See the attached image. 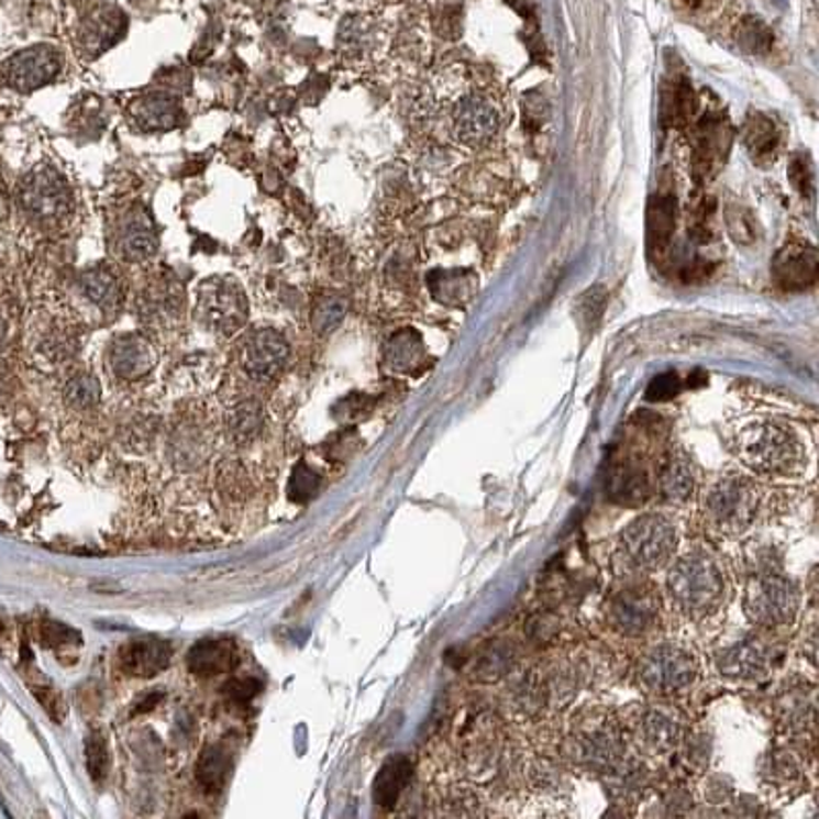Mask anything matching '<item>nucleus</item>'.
<instances>
[{"mask_svg": "<svg viewBox=\"0 0 819 819\" xmlns=\"http://www.w3.org/2000/svg\"><path fill=\"white\" fill-rule=\"evenodd\" d=\"M438 109L446 136L463 148H485L501 132L503 111L497 95L464 70L450 75Z\"/></svg>", "mask_w": 819, "mask_h": 819, "instance_id": "obj_1", "label": "nucleus"}, {"mask_svg": "<svg viewBox=\"0 0 819 819\" xmlns=\"http://www.w3.org/2000/svg\"><path fill=\"white\" fill-rule=\"evenodd\" d=\"M669 596L676 608L688 617H709L726 600V575L707 553L682 557L667 577Z\"/></svg>", "mask_w": 819, "mask_h": 819, "instance_id": "obj_2", "label": "nucleus"}, {"mask_svg": "<svg viewBox=\"0 0 819 819\" xmlns=\"http://www.w3.org/2000/svg\"><path fill=\"white\" fill-rule=\"evenodd\" d=\"M620 546L634 569L655 572L674 557L678 532L665 516L648 513L637 518L620 536Z\"/></svg>", "mask_w": 819, "mask_h": 819, "instance_id": "obj_3", "label": "nucleus"}, {"mask_svg": "<svg viewBox=\"0 0 819 819\" xmlns=\"http://www.w3.org/2000/svg\"><path fill=\"white\" fill-rule=\"evenodd\" d=\"M743 463L757 473L785 475L801 463L799 440L787 428L776 423L752 425L740 438Z\"/></svg>", "mask_w": 819, "mask_h": 819, "instance_id": "obj_4", "label": "nucleus"}, {"mask_svg": "<svg viewBox=\"0 0 819 819\" xmlns=\"http://www.w3.org/2000/svg\"><path fill=\"white\" fill-rule=\"evenodd\" d=\"M760 491L756 483L742 475L715 480L705 494V513L723 532H742L756 518Z\"/></svg>", "mask_w": 819, "mask_h": 819, "instance_id": "obj_5", "label": "nucleus"}, {"mask_svg": "<svg viewBox=\"0 0 819 819\" xmlns=\"http://www.w3.org/2000/svg\"><path fill=\"white\" fill-rule=\"evenodd\" d=\"M799 608V589L781 573H757L745 591V612L762 627H788Z\"/></svg>", "mask_w": 819, "mask_h": 819, "instance_id": "obj_6", "label": "nucleus"}, {"mask_svg": "<svg viewBox=\"0 0 819 819\" xmlns=\"http://www.w3.org/2000/svg\"><path fill=\"white\" fill-rule=\"evenodd\" d=\"M698 674L695 655L680 645H660L651 650L639 667V680L653 695L669 696L686 690Z\"/></svg>", "mask_w": 819, "mask_h": 819, "instance_id": "obj_7", "label": "nucleus"}, {"mask_svg": "<svg viewBox=\"0 0 819 819\" xmlns=\"http://www.w3.org/2000/svg\"><path fill=\"white\" fill-rule=\"evenodd\" d=\"M21 208L37 220H58L73 208L70 187L63 175L52 167L32 170L19 187Z\"/></svg>", "mask_w": 819, "mask_h": 819, "instance_id": "obj_8", "label": "nucleus"}, {"mask_svg": "<svg viewBox=\"0 0 819 819\" xmlns=\"http://www.w3.org/2000/svg\"><path fill=\"white\" fill-rule=\"evenodd\" d=\"M60 49L47 44L27 47L16 52L4 66V80L19 93H30L60 75L63 70Z\"/></svg>", "mask_w": 819, "mask_h": 819, "instance_id": "obj_9", "label": "nucleus"}, {"mask_svg": "<svg viewBox=\"0 0 819 819\" xmlns=\"http://www.w3.org/2000/svg\"><path fill=\"white\" fill-rule=\"evenodd\" d=\"M660 615V602L650 588L631 586L617 591L608 602V622L627 637L648 633Z\"/></svg>", "mask_w": 819, "mask_h": 819, "instance_id": "obj_10", "label": "nucleus"}, {"mask_svg": "<svg viewBox=\"0 0 819 819\" xmlns=\"http://www.w3.org/2000/svg\"><path fill=\"white\" fill-rule=\"evenodd\" d=\"M200 312L210 325L232 333L247 319V298L232 279H210L201 286Z\"/></svg>", "mask_w": 819, "mask_h": 819, "instance_id": "obj_11", "label": "nucleus"}, {"mask_svg": "<svg viewBox=\"0 0 819 819\" xmlns=\"http://www.w3.org/2000/svg\"><path fill=\"white\" fill-rule=\"evenodd\" d=\"M290 345L274 329H262L251 335L243 350V366L253 378H274L288 362Z\"/></svg>", "mask_w": 819, "mask_h": 819, "instance_id": "obj_12", "label": "nucleus"}, {"mask_svg": "<svg viewBox=\"0 0 819 819\" xmlns=\"http://www.w3.org/2000/svg\"><path fill=\"white\" fill-rule=\"evenodd\" d=\"M731 144L729 124L721 115L709 113L705 115L695 134V170L698 177L707 179L715 169L726 161L727 151Z\"/></svg>", "mask_w": 819, "mask_h": 819, "instance_id": "obj_13", "label": "nucleus"}, {"mask_svg": "<svg viewBox=\"0 0 819 819\" xmlns=\"http://www.w3.org/2000/svg\"><path fill=\"white\" fill-rule=\"evenodd\" d=\"M776 284L783 290L801 292L818 281V253L816 248L804 245H788L783 248L773 263Z\"/></svg>", "mask_w": 819, "mask_h": 819, "instance_id": "obj_14", "label": "nucleus"}, {"mask_svg": "<svg viewBox=\"0 0 819 819\" xmlns=\"http://www.w3.org/2000/svg\"><path fill=\"white\" fill-rule=\"evenodd\" d=\"M173 648L158 637H140L120 650V665L128 676L153 678L170 664Z\"/></svg>", "mask_w": 819, "mask_h": 819, "instance_id": "obj_15", "label": "nucleus"}, {"mask_svg": "<svg viewBox=\"0 0 819 819\" xmlns=\"http://www.w3.org/2000/svg\"><path fill=\"white\" fill-rule=\"evenodd\" d=\"M241 662L239 650L231 639H201L187 653V667L200 678L229 674Z\"/></svg>", "mask_w": 819, "mask_h": 819, "instance_id": "obj_16", "label": "nucleus"}, {"mask_svg": "<svg viewBox=\"0 0 819 819\" xmlns=\"http://www.w3.org/2000/svg\"><path fill=\"white\" fill-rule=\"evenodd\" d=\"M619 733L612 721H584L575 733V748L589 764H610L619 754Z\"/></svg>", "mask_w": 819, "mask_h": 819, "instance_id": "obj_17", "label": "nucleus"}, {"mask_svg": "<svg viewBox=\"0 0 819 819\" xmlns=\"http://www.w3.org/2000/svg\"><path fill=\"white\" fill-rule=\"evenodd\" d=\"M155 359L151 343L139 335L120 337L109 347L111 370L115 372L120 378H128V380L148 374L155 366Z\"/></svg>", "mask_w": 819, "mask_h": 819, "instance_id": "obj_18", "label": "nucleus"}, {"mask_svg": "<svg viewBox=\"0 0 819 819\" xmlns=\"http://www.w3.org/2000/svg\"><path fill=\"white\" fill-rule=\"evenodd\" d=\"M771 664V650L757 639H742L719 657V669L733 678H756Z\"/></svg>", "mask_w": 819, "mask_h": 819, "instance_id": "obj_19", "label": "nucleus"}, {"mask_svg": "<svg viewBox=\"0 0 819 819\" xmlns=\"http://www.w3.org/2000/svg\"><path fill=\"white\" fill-rule=\"evenodd\" d=\"M134 122L146 132H163L181 124L184 109L181 103L167 93H148L140 97L132 106Z\"/></svg>", "mask_w": 819, "mask_h": 819, "instance_id": "obj_20", "label": "nucleus"}, {"mask_svg": "<svg viewBox=\"0 0 819 819\" xmlns=\"http://www.w3.org/2000/svg\"><path fill=\"white\" fill-rule=\"evenodd\" d=\"M411 774H413V766H411L409 757H405L402 754L390 757L374 778V787H372L374 804L378 805L380 809H392L395 805L399 804L402 790L407 788L409 781H411Z\"/></svg>", "mask_w": 819, "mask_h": 819, "instance_id": "obj_21", "label": "nucleus"}, {"mask_svg": "<svg viewBox=\"0 0 819 819\" xmlns=\"http://www.w3.org/2000/svg\"><path fill=\"white\" fill-rule=\"evenodd\" d=\"M743 144L756 163H771L781 148L778 125L764 113H750L743 124Z\"/></svg>", "mask_w": 819, "mask_h": 819, "instance_id": "obj_22", "label": "nucleus"}, {"mask_svg": "<svg viewBox=\"0 0 819 819\" xmlns=\"http://www.w3.org/2000/svg\"><path fill=\"white\" fill-rule=\"evenodd\" d=\"M122 255L128 262H146L158 251L155 226L144 214L130 218L120 241Z\"/></svg>", "mask_w": 819, "mask_h": 819, "instance_id": "obj_23", "label": "nucleus"}, {"mask_svg": "<svg viewBox=\"0 0 819 819\" xmlns=\"http://www.w3.org/2000/svg\"><path fill=\"white\" fill-rule=\"evenodd\" d=\"M125 19L118 11L99 9L82 23L80 42L91 52H101L111 46L124 33Z\"/></svg>", "mask_w": 819, "mask_h": 819, "instance_id": "obj_24", "label": "nucleus"}, {"mask_svg": "<svg viewBox=\"0 0 819 819\" xmlns=\"http://www.w3.org/2000/svg\"><path fill=\"white\" fill-rule=\"evenodd\" d=\"M80 290L89 302L99 309H115L122 298V286L118 276L109 267H93L80 276Z\"/></svg>", "mask_w": 819, "mask_h": 819, "instance_id": "obj_25", "label": "nucleus"}, {"mask_svg": "<svg viewBox=\"0 0 819 819\" xmlns=\"http://www.w3.org/2000/svg\"><path fill=\"white\" fill-rule=\"evenodd\" d=\"M678 723L662 711L645 712L639 721V738L655 752L672 750L678 743Z\"/></svg>", "mask_w": 819, "mask_h": 819, "instance_id": "obj_26", "label": "nucleus"}, {"mask_svg": "<svg viewBox=\"0 0 819 819\" xmlns=\"http://www.w3.org/2000/svg\"><path fill=\"white\" fill-rule=\"evenodd\" d=\"M231 768V756L226 754V750L220 745H210L201 752L196 766V778L208 793H220L226 785Z\"/></svg>", "mask_w": 819, "mask_h": 819, "instance_id": "obj_27", "label": "nucleus"}, {"mask_svg": "<svg viewBox=\"0 0 819 819\" xmlns=\"http://www.w3.org/2000/svg\"><path fill=\"white\" fill-rule=\"evenodd\" d=\"M674 200L669 196L653 198L650 206V245L655 255H662L674 234Z\"/></svg>", "mask_w": 819, "mask_h": 819, "instance_id": "obj_28", "label": "nucleus"}, {"mask_svg": "<svg viewBox=\"0 0 819 819\" xmlns=\"http://www.w3.org/2000/svg\"><path fill=\"white\" fill-rule=\"evenodd\" d=\"M693 111H695L693 89L684 78H678L664 93V120L669 125L684 128L693 118Z\"/></svg>", "mask_w": 819, "mask_h": 819, "instance_id": "obj_29", "label": "nucleus"}, {"mask_svg": "<svg viewBox=\"0 0 819 819\" xmlns=\"http://www.w3.org/2000/svg\"><path fill=\"white\" fill-rule=\"evenodd\" d=\"M660 485L662 494L669 499H684L693 489V473L688 464L680 458H672L665 464L662 475H660Z\"/></svg>", "mask_w": 819, "mask_h": 819, "instance_id": "obj_30", "label": "nucleus"}, {"mask_svg": "<svg viewBox=\"0 0 819 819\" xmlns=\"http://www.w3.org/2000/svg\"><path fill=\"white\" fill-rule=\"evenodd\" d=\"M738 44L750 54H762L773 46V33L760 19L745 16L738 25Z\"/></svg>", "mask_w": 819, "mask_h": 819, "instance_id": "obj_31", "label": "nucleus"}, {"mask_svg": "<svg viewBox=\"0 0 819 819\" xmlns=\"http://www.w3.org/2000/svg\"><path fill=\"white\" fill-rule=\"evenodd\" d=\"M345 310H347V307H345V302H343L341 298L327 296L323 300H319L317 307L312 309V314H310L312 329H314L319 335L333 331L335 327L340 325L341 319H343V314H345Z\"/></svg>", "mask_w": 819, "mask_h": 819, "instance_id": "obj_32", "label": "nucleus"}, {"mask_svg": "<svg viewBox=\"0 0 819 819\" xmlns=\"http://www.w3.org/2000/svg\"><path fill=\"white\" fill-rule=\"evenodd\" d=\"M85 754H87V768L95 783H103L109 773V750L103 733L93 731L85 742Z\"/></svg>", "mask_w": 819, "mask_h": 819, "instance_id": "obj_33", "label": "nucleus"}, {"mask_svg": "<svg viewBox=\"0 0 819 819\" xmlns=\"http://www.w3.org/2000/svg\"><path fill=\"white\" fill-rule=\"evenodd\" d=\"M726 224L729 234L735 239V243L750 245L754 243L757 236L756 218L752 217L745 208H729L726 212Z\"/></svg>", "mask_w": 819, "mask_h": 819, "instance_id": "obj_34", "label": "nucleus"}, {"mask_svg": "<svg viewBox=\"0 0 819 819\" xmlns=\"http://www.w3.org/2000/svg\"><path fill=\"white\" fill-rule=\"evenodd\" d=\"M319 489H321V477L307 464H298L295 473H292L290 485H288L290 499L296 503H305V501H309L314 495L319 494Z\"/></svg>", "mask_w": 819, "mask_h": 819, "instance_id": "obj_35", "label": "nucleus"}, {"mask_svg": "<svg viewBox=\"0 0 819 819\" xmlns=\"http://www.w3.org/2000/svg\"><path fill=\"white\" fill-rule=\"evenodd\" d=\"M99 383L89 374L75 376L68 387H66V401L70 402L77 409H89L95 402L99 401Z\"/></svg>", "mask_w": 819, "mask_h": 819, "instance_id": "obj_36", "label": "nucleus"}, {"mask_svg": "<svg viewBox=\"0 0 819 819\" xmlns=\"http://www.w3.org/2000/svg\"><path fill=\"white\" fill-rule=\"evenodd\" d=\"M231 425L232 432L241 435V438L259 432V425H262L259 402L248 401L243 402L241 407H236L234 413H232Z\"/></svg>", "mask_w": 819, "mask_h": 819, "instance_id": "obj_37", "label": "nucleus"}, {"mask_svg": "<svg viewBox=\"0 0 819 819\" xmlns=\"http://www.w3.org/2000/svg\"><path fill=\"white\" fill-rule=\"evenodd\" d=\"M224 695L231 698L234 705H248L255 696L262 690V682L255 678H241V680H231L226 686H222Z\"/></svg>", "mask_w": 819, "mask_h": 819, "instance_id": "obj_38", "label": "nucleus"}, {"mask_svg": "<svg viewBox=\"0 0 819 819\" xmlns=\"http://www.w3.org/2000/svg\"><path fill=\"white\" fill-rule=\"evenodd\" d=\"M78 639H80V634L75 629L63 624V622H44V627H42V643L46 648H60L66 643H78Z\"/></svg>", "mask_w": 819, "mask_h": 819, "instance_id": "obj_39", "label": "nucleus"}, {"mask_svg": "<svg viewBox=\"0 0 819 819\" xmlns=\"http://www.w3.org/2000/svg\"><path fill=\"white\" fill-rule=\"evenodd\" d=\"M678 392H680V378L674 372H669L664 376H657L651 383L650 388H648V399L650 401H669Z\"/></svg>", "mask_w": 819, "mask_h": 819, "instance_id": "obj_40", "label": "nucleus"}, {"mask_svg": "<svg viewBox=\"0 0 819 819\" xmlns=\"http://www.w3.org/2000/svg\"><path fill=\"white\" fill-rule=\"evenodd\" d=\"M790 179H793L795 186L799 187L801 193H809L811 191V170L807 167V161L797 156L790 163Z\"/></svg>", "mask_w": 819, "mask_h": 819, "instance_id": "obj_41", "label": "nucleus"}, {"mask_svg": "<svg viewBox=\"0 0 819 819\" xmlns=\"http://www.w3.org/2000/svg\"><path fill=\"white\" fill-rule=\"evenodd\" d=\"M35 695L40 698V702L46 707V711L54 717V719H63V698L58 695H54V690L49 688H37Z\"/></svg>", "mask_w": 819, "mask_h": 819, "instance_id": "obj_42", "label": "nucleus"}, {"mask_svg": "<svg viewBox=\"0 0 819 819\" xmlns=\"http://www.w3.org/2000/svg\"><path fill=\"white\" fill-rule=\"evenodd\" d=\"M161 698H163V695H158V693H153V695L146 696L144 700H140V705H136V712L151 711Z\"/></svg>", "mask_w": 819, "mask_h": 819, "instance_id": "obj_43", "label": "nucleus"}, {"mask_svg": "<svg viewBox=\"0 0 819 819\" xmlns=\"http://www.w3.org/2000/svg\"><path fill=\"white\" fill-rule=\"evenodd\" d=\"M717 0H682V4L686 7V9H690V11H705V9H709V7H712Z\"/></svg>", "mask_w": 819, "mask_h": 819, "instance_id": "obj_44", "label": "nucleus"}, {"mask_svg": "<svg viewBox=\"0 0 819 819\" xmlns=\"http://www.w3.org/2000/svg\"><path fill=\"white\" fill-rule=\"evenodd\" d=\"M7 214H9V198H7L4 187L0 186V220H4Z\"/></svg>", "mask_w": 819, "mask_h": 819, "instance_id": "obj_45", "label": "nucleus"}, {"mask_svg": "<svg viewBox=\"0 0 819 819\" xmlns=\"http://www.w3.org/2000/svg\"><path fill=\"white\" fill-rule=\"evenodd\" d=\"M4 335H7V319L0 312V341L4 340Z\"/></svg>", "mask_w": 819, "mask_h": 819, "instance_id": "obj_46", "label": "nucleus"}, {"mask_svg": "<svg viewBox=\"0 0 819 819\" xmlns=\"http://www.w3.org/2000/svg\"><path fill=\"white\" fill-rule=\"evenodd\" d=\"M4 387H7V376L0 372V395H4Z\"/></svg>", "mask_w": 819, "mask_h": 819, "instance_id": "obj_47", "label": "nucleus"}]
</instances>
